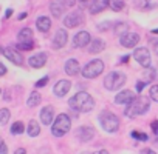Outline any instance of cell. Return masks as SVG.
<instances>
[{"instance_id":"6da1fadb","label":"cell","mask_w":158,"mask_h":154,"mask_svg":"<svg viewBox=\"0 0 158 154\" xmlns=\"http://www.w3.org/2000/svg\"><path fill=\"white\" fill-rule=\"evenodd\" d=\"M68 105H70L71 110H74L77 113H89V111L93 110L95 100L87 93H77L68 100Z\"/></svg>"},{"instance_id":"7a4b0ae2","label":"cell","mask_w":158,"mask_h":154,"mask_svg":"<svg viewBox=\"0 0 158 154\" xmlns=\"http://www.w3.org/2000/svg\"><path fill=\"white\" fill-rule=\"evenodd\" d=\"M150 108V100L144 96H135V99L127 103V108H126V116L127 117H135V116H141V114H146Z\"/></svg>"},{"instance_id":"3957f363","label":"cell","mask_w":158,"mask_h":154,"mask_svg":"<svg viewBox=\"0 0 158 154\" xmlns=\"http://www.w3.org/2000/svg\"><path fill=\"white\" fill-rule=\"evenodd\" d=\"M71 128V119L68 117V114L62 113L59 114L57 117H54V122H53V126H51V133L54 137H62L65 136Z\"/></svg>"},{"instance_id":"277c9868","label":"cell","mask_w":158,"mask_h":154,"mask_svg":"<svg viewBox=\"0 0 158 154\" xmlns=\"http://www.w3.org/2000/svg\"><path fill=\"white\" fill-rule=\"evenodd\" d=\"M126 80H127V77H126L124 72H121V71H112V72H109L106 75L104 87L109 91H116V90H119L126 83Z\"/></svg>"},{"instance_id":"5b68a950","label":"cell","mask_w":158,"mask_h":154,"mask_svg":"<svg viewBox=\"0 0 158 154\" xmlns=\"http://www.w3.org/2000/svg\"><path fill=\"white\" fill-rule=\"evenodd\" d=\"M99 123L107 133H116L119 128V119L112 111H102L99 114Z\"/></svg>"},{"instance_id":"8992f818","label":"cell","mask_w":158,"mask_h":154,"mask_svg":"<svg viewBox=\"0 0 158 154\" xmlns=\"http://www.w3.org/2000/svg\"><path fill=\"white\" fill-rule=\"evenodd\" d=\"M102 71H104V63H102V60L95 59V60L89 62V63L81 69V74L85 77V79H95V77H98Z\"/></svg>"},{"instance_id":"52a82bcc","label":"cell","mask_w":158,"mask_h":154,"mask_svg":"<svg viewBox=\"0 0 158 154\" xmlns=\"http://www.w3.org/2000/svg\"><path fill=\"white\" fill-rule=\"evenodd\" d=\"M82 22H84V14H82L81 10L73 11L71 14H68V16L64 19V25H65L67 28H76V26L81 25Z\"/></svg>"},{"instance_id":"ba28073f","label":"cell","mask_w":158,"mask_h":154,"mask_svg":"<svg viewBox=\"0 0 158 154\" xmlns=\"http://www.w3.org/2000/svg\"><path fill=\"white\" fill-rule=\"evenodd\" d=\"M133 59L143 66V68H147L150 66V52L147 48H136L133 51Z\"/></svg>"},{"instance_id":"9c48e42d","label":"cell","mask_w":158,"mask_h":154,"mask_svg":"<svg viewBox=\"0 0 158 154\" xmlns=\"http://www.w3.org/2000/svg\"><path fill=\"white\" fill-rule=\"evenodd\" d=\"M119 42H121V45H123L124 48H133V46L138 45L139 36H138L136 33H129V31H127V33H124V34L121 36Z\"/></svg>"},{"instance_id":"30bf717a","label":"cell","mask_w":158,"mask_h":154,"mask_svg":"<svg viewBox=\"0 0 158 154\" xmlns=\"http://www.w3.org/2000/svg\"><path fill=\"white\" fill-rule=\"evenodd\" d=\"M10 62H13L14 65H17V66H20V65H23V57H22V54L20 52H17L14 48H3V52H2Z\"/></svg>"},{"instance_id":"8fae6325","label":"cell","mask_w":158,"mask_h":154,"mask_svg":"<svg viewBox=\"0 0 158 154\" xmlns=\"http://www.w3.org/2000/svg\"><path fill=\"white\" fill-rule=\"evenodd\" d=\"M90 33L89 31H79L74 37H73V46L76 48H82V46H87L90 43Z\"/></svg>"},{"instance_id":"7c38bea8","label":"cell","mask_w":158,"mask_h":154,"mask_svg":"<svg viewBox=\"0 0 158 154\" xmlns=\"http://www.w3.org/2000/svg\"><path fill=\"white\" fill-rule=\"evenodd\" d=\"M93 136H95V129L92 126H81L76 131V137L81 142H89L93 139Z\"/></svg>"},{"instance_id":"4fadbf2b","label":"cell","mask_w":158,"mask_h":154,"mask_svg":"<svg viewBox=\"0 0 158 154\" xmlns=\"http://www.w3.org/2000/svg\"><path fill=\"white\" fill-rule=\"evenodd\" d=\"M68 42V34L65 29H57L56 34H54V39H53V46L54 48H62L65 46Z\"/></svg>"},{"instance_id":"5bb4252c","label":"cell","mask_w":158,"mask_h":154,"mask_svg":"<svg viewBox=\"0 0 158 154\" xmlns=\"http://www.w3.org/2000/svg\"><path fill=\"white\" fill-rule=\"evenodd\" d=\"M70 88H71V82H68V80H59V82L54 85L53 93H54L57 97H64V96L70 91Z\"/></svg>"},{"instance_id":"9a60e30c","label":"cell","mask_w":158,"mask_h":154,"mask_svg":"<svg viewBox=\"0 0 158 154\" xmlns=\"http://www.w3.org/2000/svg\"><path fill=\"white\" fill-rule=\"evenodd\" d=\"M47 59H48V56L45 52H39V54L31 56L30 60H28V63H30L31 68H42L47 63Z\"/></svg>"},{"instance_id":"2e32d148","label":"cell","mask_w":158,"mask_h":154,"mask_svg":"<svg viewBox=\"0 0 158 154\" xmlns=\"http://www.w3.org/2000/svg\"><path fill=\"white\" fill-rule=\"evenodd\" d=\"M53 120H54V110H53V106L42 108V111H40V122L48 126V125L53 123Z\"/></svg>"},{"instance_id":"e0dca14e","label":"cell","mask_w":158,"mask_h":154,"mask_svg":"<svg viewBox=\"0 0 158 154\" xmlns=\"http://www.w3.org/2000/svg\"><path fill=\"white\" fill-rule=\"evenodd\" d=\"M133 99H135V94H133L132 91L126 90V91H121L119 94H116L115 102H116L118 105H127V103H130Z\"/></svg>"},{"instance_id":"ac0fdd59","label":"cell","mask_w":158,"mask_h":154,"mask_svg":"<svg viewBox=\"0 0 158 154\" xmlns=\"http://www.w3.org/2000/svg\"><path fill=\"white\" fill-rule=\"evenodd\" d=\"M50 11H51L53 17L59 19V17H62V14L65 11V5L60 2V0H53L51 5H50Z\"/></svg>"},{"instance_id":"d6986e66","label":"cell","mask_w":158,"mask_h":154,"mask_svg":"<svg viewBox=\"0 0 158 154\" xmlns=\"http://www.w3.org/2000/svg\"><path fill=\"white\" fill-rule=\"evenodd\" d=\"M81 69H82V68L79 66L77 60H74V59L67 60V63H65V72H67L68 75H76V74L81 72Z\"/></svg>"},{"instance_id":"ffe728a7","label":"cell","mask_w":158,"mask_h":154,"mask_svg":"<svg viewBox=\"0 0 158 154\" xmlns=\"http://www.w3.org/2000/svg\"><path fill=\"white\" fill-rule=\"evenodd\" d=\"M104 48H106V42L102 39H93L89 43V51L92 54H98V52L104 51Z\"/></svg>"},{"instance_id":"44dd1931","label":"cell","mask_w":158,"mask_h":154,"mask_svg":"<svg viewBox=\"0 0 158 154\" xmlns=\"http://www.w3.org/2000/svg\"><path fill=\"white\" fill-rule=\"evenodd\" d=\"M36 26H37V29H39L40 33H48L50 28H51V20H50V17L40 16V17L36 20Z\"/></svg>"},{"instance_id":"7402d4cb","label":"cell","mask_w":158,"mask_h":154,"mask_svg":"<svg viewBox=\"0 0 158 154\" xmlns=\"http://www.w3.org/2000/svg\"><path fill=\"white\" fill-rule=\"evenodd\" d=\"M109 6V0H93L90 5V13L92 14H98L101 11H104Z\"/></svg>"},{"instance_id":"603a6c76","label":"cell","mask_w":158,"mask_h":154,"mask_svg":"<svg viewBox=\"0 0 158 154\" xmlns=\"http://www.w3.org/2000/svg\"><path fill=\"white\" fill-rule=\"evenodd\" d=\"M19 43H31L33 42V31L30 28H23L17 36Z\"/></svg>"},{"instance_id":"cb8c5ba5","label":"cell","mask_w":158,"mask_h":154,"mask_svg":"<svg viewBox=\"0 0 158 154\" xmlns=\"http://www.w3.org/2000/svg\"><path fill=\"white\" fill-rule=\"evenodd\" d=\"M40 100H42L40 94H39V93H36V91H33V93L30 94L28 100H27V105H28L30 108H34V106H37V105L40 103Z\"/></svg>"},{"instance_id":"d4e9b609","label":"cell","mask_w":158,"mask_h":154,"mask_svg":"<svg viewBox=\"0 0 158 154\" xmlns=\"http://www.w3.org/2000/svg\"><path fill=\"white\" fill-rule=\"evenodd\" d=\"M155 75H156V71H155L153 68H150V66L144 68V71H143V77H144V82H146L147 85L155 79Z\"/></svg>"},{"instance_id":"484cf974","label":"cell","mask_w":158,"mask_h":154,"mask_svg":"<svg viewBox=\"0 0 158 154\" xmlns=\"http://www.w3.org/2000/svg\"><path fill=\"white\" fill-rule=\"evenodd\" d=\"M39 133H40V125L36 120H31L28 123V136L30 137H36V136H39Z\"/></svg>"},{"instance_id":"4316f807","label":"cell","mask_w":158,"mask_h":154,"mask_svg":"<svg viewBox=\"0 0 158 154\" xmlns=\"http://www.w3.org/2000/svg\"><path fill=\"white\" fill-rule=\"evenodd\" d=\"M113 31H115L118 36H123L124 33H127V31H129V25H127V23H124V22H118V23H115Z\"/></svg>"},{"instance_id":"83f0119b","label":"cell","mask_w":158,"mask_h":154,"mask_svg":"<svg viewBox=\"0 0 158 154\" xmlns=\"http://www.w3.org/2000/svg\"><path fill=\"white\" fill-rule=\"evenodd\" d=\"M25 131V125H23V122H14L13 123V126H11V133L13 134H22Z\"/></svg>"},{"instance_id":"f1b7e54d","label":"cell","mask_w":158,"mask_h":154,"mask_svg":"<svg viewBox=\"0 0 158 154\" xmlns=\"http://www.w3.org/2000/svg\"><path fill=\"white\" fill-rule=\"evenodd\" d=\"M109 5L113 11H121L124 8V0H109Z\"/></svg>"},{"instance_id":"f546056e","label":"cell","mask_w":158,"mask_h":154,"mask_svg":"<svg viewBox=\"0 0 158 154\" xmlns=\"http://www.w3.org/2000/svg\"><path fill=\"white\" fill-rule=\"evenodd\" d=\"M10 110L3 108V110H0V125H6L8 120H10Z\"/></svg>"},{"instance_id":"4dcf8cb0","label":"cell","mask_w":158,"mask_h":154,"mask_svg":"<svg viewBox=\"0 0 158 154\" xmlns=\"http://www.w3.org/2000/svg\"><path fill=\"white\" fill-rule=\"evenodd\" d=\"M149 97H150V100H153V102L158 103V85L150 87V90H149Z\"/></svg>"},{"instance_id":"1f68e13d","label":"cell","mask_w":158,"mask_h":154,"mask_svg":"<svg viewBox=\"0 0 158 154\" xmlns=\"http://www.w3.org/2000/svg\"><path fill=\"white\" fill-rule=\"evenodd\" d=\"M133 139H138V140H147V134H144V133H139V131H132V134H130Z\"/></svg>"},{"instance_id":"d6a6232c","label":"cell","mask_w":158,"mask_h":154,"mask_svg":"<svg viewBox=\"0 0 158 154\" xmlns=\"http://www.w3.org/2000/svg\"><path fill=\"white\" fill-rule=\"evenodd\" d=\"M17 48L19 49H22V51H30V49H33L34 48V43L31 42V43H19L17 45Z\"/></svg>"},{"instance_id":"836d02e7","label":"cell","mask_w":158,"mask_h":154,"mask_svg":"<svg viewBox=\"0 0 158 154\" xmlns=\"http://www.w3.org/2000/svg\"><path fill=\"white\" fill-rule=\"evenodd\" d=\"M48 80H50V79H48V75H47V77H42L40 80L36 82V87H37V88H42V87H45V85L48 83Z\"/></svg>"},{"instance_id":"e575fe53","label":"cell","mask_w":158,"mask_h":154,"mask_svg":"<svg viewBox=\"0 0 158 154\" xmlns=\"http://www.w3.org/2000/svg\"><path fill=\"white\" fill-rule=\"evenodd\" d=\"M96 28H98L99 31H106V29H109V28H110V22L107 20L106 23H99V25H96Z\"/></svg>"},{"instance_id":"d590c367","label":"cell","mask_w":158,"mask_h":154,"mask_svg":"<svg viewBox=\"0 0 158 154\" xmlns=\"http://www.w3.org/2000/svg\"><path fill=\"white\" fill-rule=\"evenodd\" d=\"M60 2H62L65 6H70V8H73V6L76 5V0H60Z\"/></svg>"},{"instance_id":"8d00e7d4","label":"cell","mask_w":158,"mask_h":154,"mask_svg":"<svg viewBox=\"0 0 158 154\" xmlns=\"http://www.w3.org/2000/svg\"><path fill=\"white\" fill-rule=\"evenodd\" d=\"M5 152H8V148H6L5 142L0 139V154H5Z\"/></svg>"},{"instance_id":"74e56055","label":"cell","mask_w":158,"mask_h":154,"mask_svg":"<svg viewBox=\"0 0 158 154\" xmlns=\"http://www.w3.org/2000/svg\"><path fill=\"white\" fill-rule=\"evenodd\" d=\"M146 85H147V83H146L144 80H143V82H138V83H136V91H138V93H141V91H143V88H144Z\"/></svg>"},{"instance_id":"f35d334b","label":"cell","mask_w":158,"mask_h":154,"mask_svg":"<svg viewBox=\"0 0 158 154\" xmlns=\"http://www.w3.org/2000/svg\"><path fill=\"white\" fill-rule=\"evenodd\" d=\"M152 129H153V133H155V134H158V120L152 122Z\"/></svg>"},{"instance_id":"ab89813d","label":"cell","mask_w":158,"mask_h":154,"mask_svg":"<svg viewBox=\"0 0 158 154\" xmlns=\"http://www.w3.org/2000/svg\"><path fill=\"white\" fill-rule=\"evenodd\" d=\"M6 74V66L3 63H0V75H5Z\"/></svg>"},{"instance_id":"60d3db41","label":"cell","mask_w":158,"mask_h":154,"mask_svg":"<svg viewBox=\"0 0 158 154\" xmlns=\"http://www.w3.org/2000/svg\"><path fill=\"white\" fill-rule=\"evenodd\" d=\"M79 3H81V6H82V8H85V6H87V3H89V0H79Z\"/></svg>"},{"instance_id":"b9f144b4","label":"cell","mask_w":158,"mask_h":154,"mask_svg":"<svg viewBox=\"0 0 158 154\" xmlns=\"http://www.w3.org/2000/svg\"><path fill=\"white\" fill-rule=\"evenodd\" d=\"M11 16H13V10H8V11H6V14H5V19H10Z\"/></svg>"},{"instance_id":"7bdbcfd3","label":"cell","mask_w":158,"mask_h":154,"mask_svg":"<svg viewBox=\"0 0 158 154\" xmlns=\"http://www.w3.org/2000/svg\"><path fill=\"white\" fill-rule=\"evenodd\" d=\"M27 17V13H22V14H19V20H22V19H25Z\"/></svg>"},{"instance_id":"ee69618b","label":"cell","mask_w":158,"mask_h":154,"mask_svg":"<svg viewBox=\"0 0 158 154\" xmlns=\"http://www.w3.org/2000/svg\"><path fill=\"white\" fill-rule=\"evenodd\" d=\"M16 152H17V154H23L25 149H23V148H19V149H16Z\"/></svg>"},{"instance_id":"f6af8a7d","label":"cell","mask_w":158,"mask_h":154,"mask_svg":"<svg viewBox=\"0 0 158 154\" xmlns=\"http://www.w3.org/2000/svg\"><path fill=\"white\" fill-rule=\"evenodd\" d=\"M129 57H130V56H124V57L121 59V62H127V60H129Z\"/></svg>"},{"instance_id":"bcb514c9","label":"cell","mask_w":158,"mask_h":154,"mask_svg":"<svg viewBox=\"0 0 158 154\" xmlns=\"http://www.w3.org/2000/svg\"><path fill=\"white\" fill-rule=\"evenodd\" d=\"M143 152H153L152 149H149V148H146V149H143Z\"/></svg>"},{"instance_id":"7dc6e473","label":"cell","mask_w":158,"mask_h":154,"mask_svg":"<svg viewBox=\"0 0 158 154\" xmlns=\"http://www.w3.org/2000/svg\"><path fill=\"white\" fill-rule=\"evenodd\" d=\"M152 34H155V36H158V29H152Z\"/></svg>"},{"instance_id":"c3c4849f","label":"cell","mask_w":158,"mask_h":154,"mask_svg":"<svg viewBox=\"0 0 158 154\" xmlns=\"http://www.w3.org/2000/svg\"><path fill=\"white\" fill-rule=\"evenodd\" d=\"M155 52L158 54V43H156V46H155Z\"/></svg>"},{"instance_id":"681fc988","label":"cell","mask_w":158,"mask_h":154,"mask_svg":"<svg viewBox=\"0 0 158 154\" xmlns=\"http://www.w3.org/2000/svg\"><path fill=\"white\" fill-rule=\"evenodd\" d=\"M3 52V48H0V54H2Z\"/></svg>"}]
</instances>
